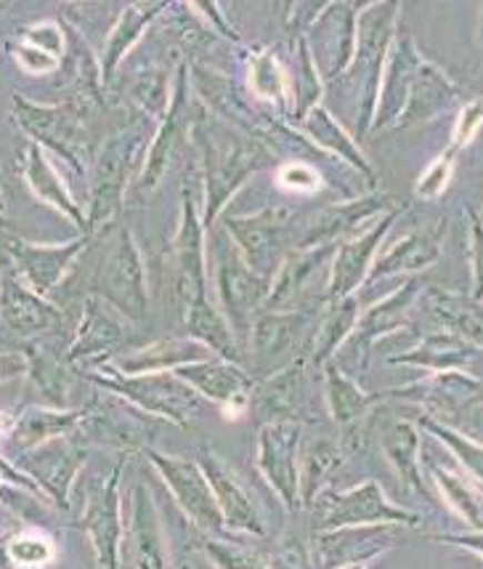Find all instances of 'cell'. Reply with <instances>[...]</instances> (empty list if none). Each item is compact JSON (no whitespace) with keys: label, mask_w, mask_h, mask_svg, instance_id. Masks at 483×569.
I'll list each match as a JSON object with an SVG mask.
<instances>
[{"label":"cell","mask_w":483,"mask_h":569,"mask_svg":"<svg viewBox=\"0 0 483 569\" xmlns=\"http://www.w3.org/2000/svg\"><path fill=\"white\" fill-rule=\"evenodd\" d=\"M423 290H420V282L410 277L404 280L401 288L393 290L391 296H385L383 301L372 303L364 315H359L356 325H353L351 336L345 338V343L335 351L332 362L338 365L345 376L359 378L370 370L372 349L380 338L393 333V330L404 328L410 322V311Z\"/></svg>","instance_id":"9"},{"label":"cell","mask_w":483,"mask_h":569,"mask_svg":"<svg viewBox=\"0 0 483 569\" xmlns=\"http://www.w3.org/2000/svg\"><path fill=\"white\" fill-rule=\"evenodd\" d=\"M200 551L215 569H271L266 557H261L253 548L231 543L223 535H205Z\"/></svg>","instance_id":"48"},{"label":"cell","mask_w":483,"mask_h":569,"mask_svg":"<svg viewBox=\"0 0 483 569\" xmlns=\"http://www.w3.org/2000/svg\"><path fill=\"white\" fill-rule=\"evenodd\" d=\"M481 131V101L473 99L467 101V104H462V112L457 118V126H454V137H452V144L449 149H465L471 141L479 137Z\"/></svg>","instance_id":"53"},{"label":"cell","mask_w":483,"mask_h":569,"mask_svg":"<svg viewBox=\"0 0 483 569\" xmlns=\"http://www.w3.org/2000/svg\"><path fill=\"white\" fill-rule=\"evenodd\" d=\"M460 101H462L460 86L452 83L439 67L427 62L423 57V62L417 64V72H414L412 78L410 97H406L404 110H401L393 128L423 126L427 120L439 118V114H444L452 110V107H457Z\"/></svg>","instance_id":"30"},{"label":"cell","mask_w":483,"mask_h":569,"mask_svg":"<svg viewBox=\"0 0 483 569\" xmlns=\"http://www.w3.org/2000/svg\"><path fill=\"white\" fill-rule=\"evenodd\" d=\"M64 320V311L53 307L49 298L38 296L13 267H0V325L11 336L38 338L49 336Z\"/></svg>","instance_id":"19"},{"label":"cell","mask_w":483,"mask_h":569,"mask_svg":"<svg viewBox=\"0 0 483 569\" xmlns=\"http://www.w3.org/2000/svg\"><path fill=\"white\" fill-rule=\"evenodd\" d=\"M427 471H431L435 490L444 498V503L452 508L457 517H462L471 525V530L481 532V490L479 482L473 479H465L462 473H454L444 469V466L433 463V460H425Z\"/></svg>","instance_id":"45"},{"label":"cell","mask_w":483,"mask_h":569,"mask_svg":"<svg viewBox=\"0 0 483 569\" xmlns=\"http://www.w3.org/2000/svg\"><path fill=\"white\" fill-rule=\"evenodd\" d=\"M303 442V423L298 421H276L263 423L258 431V471L266 479L288 511L301 508L298 496V452Z\"/></svg>","instance_id":"16"},{"label":"cell","mask_w":483,"mask_h":569,"mask_svg":"<svg viewBox=\"0 0 483 569\" xmlns=\"http://www.w3.org/2000/svg\"><path fill=\"white\" fill-rule=\"evenodd\" d=\"M85 378L101 386V389L122 397L128 405L147 412V416L181 426V429L194 426L200 421L202 410H205V399L170 370L125 376L112 362H104L97 370H88Z\"/></svg>","instance_id":"3"},{"label":"cell","mask_w":483,"mask_h":569,"mask_svg":"<svg viewBox=\"0 0 483 569\" xmlns=\"http://www.w3.org/2000/svg\"><path fill=\"white\" fill-rule=\"evenodd\" d=\"M147 158V128L133 123L112 133L91 162V206L85 221L88 234L107 229L120 213L135 168L144 166Z\"/></svg>","instance_id":"5"},{"label":"cell","mask_w":483,"mask_h":569,"mask_svg":"<svg viewBox=\"0 0 483 569\" xmlns=\"http://www.w3.org/2000/svg\"><path fill=\"white\" fill-rule=\"evenodd\" d=\"M85 460L88 445L78 442L70 433V437L51 439V442L19 452L13 466H19V471L27 473L61 513H70L74 479H78Z\"/></svg>","instance_id":"14"},{"label":"cell","mask_w":483,"mask_h":569,"mask_svg":"<svg viewBox=\"0 0 483 569\" xmlns=\"http://www.w3.org/2000/svg\"><path fill=\"white\" fill-rule=\"evenodd\" d=\"M309 359L301 355L292 359L290 365H284L282 370L261 378V383H253L248 410H253L258 423H303L301 418L305 410V391H309Z\"/></svg>","instance_id":"21"},{"label":"cell","mask_w":483,"mask_h":569,"mask_svg":"<svg viewBox=\"0 0 483 569\" xmlns=\"http://www.w3.org/2000/svg\"><path fill=\"white\" fill-rule=\"evenodd\" d=\"M200 298H210L205 227H202L200 206L192 198V189H187L179 232L173 240V301L179 303V311H183Z\"/></svg>","instance_id":"15"},{"label":"cell","mask_w":483,"mask_h":569,"mask_svg":"<svg viewBox=\"0 0 483 569\" xmlns=\"http://www.w3.org/2000/svg\"><path fill=\"white\" fill-rule=\"evenodd\" d=\"M85 421V410L74 408H49V405H30L22 416L13 418L9 431L17 452H27L32 447L51 442V439L70 437Z\"/></svg>","instance_id":"35"},{"label":"cell","mask_w":483,"mask_h":569,"mask_svg":"<svg viewBox=\"0 0 483 569\" xmlns=\"http://www.w3.org/2000/svg\"><path fill=\"white\" fill-rule=\"evenodd\" d=\"M192 137L197 139L205 166V206H202V227L205 232L221 219L229 200L237 189L261 171L269 160V149L248 133H237L221 120H208V114H197L192 123Z\"/></svg>","instance_id":"1"},{"label":"cell","mask_w":483,"mask_h":569,"mask_svg":"<svg viewBox=\"0 0 483 569\" xmlns=\"http://www.w3.org/2000/svg\"><path fill=\"white\" fill-rule=\"evenodd\" d=\"M197 466L205 473L210 490H213L215 506L218 511H221L227 530L253 535V538H266V521H263L261 511H258L253 500L244 492L237 473L229 469L227 460L213 450H202L200 456H197Z\"/></svg>","instance_id":"23"},{"label":"cell","mask_w":483,"mask_h":569,"mask_svg":"<svg viewBox=\"0 0 483 569\" xmlns=\"http://www.w3.org/2000/svg\"><path fill=\"white\" fill-rule=\"evenodd\" d=\"M338 569H370V565H364V561H356V565H345V567H338Z\"/></svg>","instance_id":"60"},{"label":"cell","mask_w":483,"mask_h":569,"mask_svg":"<svg viewBox=\"0 0 483 569\" xmlns=\"http://www.w3.org/2000/svg\"><path fill=\"white\" fill-rule=\"evenodd\" d=\"M205 234V250L210 253V267H213L221 315L227 317L231 333L237 336V341H240V347L244 351L250 325H253L258 315H261L263 307H266L271 280L269 277L255 274L253 269L244 263L240 250L234 248L231 237L223 232L218 223H213Z\"/></svg>","instance_id":"4"},{"label":"cell","mask_w":483,"mask_h":569,"mask_svg":"<svg viewBox=\"0 0 483 569\" xmlns=\"http://www.w3.org/2000/svg\"><path fill=\"white\" fill-rule=\"evenodd\" d=\"M319 311L322 309H263L255 317L253 325H250L244 355L253 357V365L261 372V378L282 370L292 359L305 355Z\"/></svg>","instance_id":"10"},{"label":"cell","mask_w":483,"mask_h":569,"mask_svg":"<svg viewBox=\"0 0 483 569\" xmlns=\"http://www.w3.org/2000/svg\"><path fill=\"white\" fill-rule=\"evenodd\" d=\"M276 184L290 192H316L322 187V176L305 162H288L276 171Z\"/></svg>","instance_id":"52"},{"label":"cell","mask_w":483,"mask_h":569,"mask_svg":"<svg viewBox=\"0 0 483 569\" xmlns=\"http://www.w3.org/2000/svg\"><path fill=\"white\" fill-rule=\"evenodd\" d=\"M11 426H13V416H9V412L0 410V439H3L6 433L11 431Z\"/></svg>","instance_id":"59"},{"label":"cell","mask_w":483,"mask_h":569,"mask_svg":"<svg viewBox=\"0 0 483 569\" xmlns=\"http://www.w3.org/2000/svg\"><path fill=\"white\" fill-rule=\"evenodd\" d=\"M0 267H3V263H0Z\"/></svg>","instance_id":"62"},{"label":"cell","mask_w":483,"mask_h":569,"mask_svg":"<svg viewBox=\"0 0 483 569\" xmlns=\"http://www.w3.org/2000/svg\"><path fill=\"white\" fill-rule=\"evenodd\" d=\"M410 421L417 426V429L439 437L441 442H444L449 450L454 452V458L465 466L467 477H471L473 482L481 485V442L479 439L467 437L465 431L452 429V426H444L441 421H435V418L427 416V412H414Z\"/></svg>","instance_id":"47"},{"label":"cell","mask_w":483,"mask_h":569,"mask_svg":"<svg viewBox=\"0 0 483 569\" xmlns=\"http://www.w3.org/2000/svg\"><path fill=\"white\" fill-rule=\"evenodd\" d=\"M298 123L303 126L305 137H309L311 144H316V147H322V149H330V152H335L338 158H343L345 162H351V166L356 168V171L362 173L372 187H375V173H372L370 160L364 158V152H362V149H359L356 139H351L349 133L343 131V126H340L338 120L332 118L326 107L316 104L314 110L305 112L303 118L298 120Z\"/></svg>","instance_id":"42"},{"label":"cell","mask_w":483,"mask_h":569,"mask_svg":"<svg viewBox=\"0 0 483 569\" xmlns=\"http://www.w3.org/2000/svg\"><path fill=\"white\" fill-rule=\"evenodd\" d=\"M481 355L479 343L465 341V338L452 336V333H431L425 336L417 347L410 351H401V355L391 357V365H406V368H423L433 372L444 370H457L465 368L467 362H473Z\"/></svg>","instance_id":"40"},{"label":"cell","mask_w":483,"mask_h":569,"mask_svg":"<svg viewBox=\"0 0 483 569\" xmlns=\"http://www.w3.org/2000/svg\"><path fill=\"white\" fill-rule=\"evenodd\" d=\"M144 456L152 463V469L160 473L165 482L168 492L173 496L175 506L202 535H227L221 511H218L213 490H210L205 473H202L197 460H187L179 456H168V452L144 447Z\"/></svg>","instance_id":"13"},{"label":"cell","mask_w":483,"mask_h":569,"mask_svg":"<svg viewBox=\"0 0 483 569\" xmlns=\"http://www.w3.org/2000/svg\"><path fill=\"white\" fill-rule=\"evenodd\" d=\"M396 530L401 527H343V530L316 532L311 543V561L314 569H338L345 565L364 561L370 565L380 553L391 551L396 543Z\"/></svg>","instance_id":"24"},{"label":"cell","mask_w":483,"mask_h":569,"mask_svg":"<svg viewBox=\"0 0 483 569\" xmlns=\"http://www.w3.org/2000/svg\"><path fill=\"white\" fill-rule=\"evenodd\" d=\"M240 250V256L255 274L274 280L284 261L288 248V208H266L255 216H229L223 213L215 221Z\"/></svg>","instance_id":"12"},{"label":"cell","mask_w":483,"mask_h":569,"mask_svg":"<svg viewBox=\"0 0 483 569\" xmlns=\"http://www.w3.org/2000/svg\"><path fill=\"white\" fill-rule=\"evenodd\" d=\"M441 240H444V221H435L431 227L401 237L399 242H393V246L372 263L370 274H366L364 280V288H370V284L393 274L414 277L425 272L427 267H433V263L439 261Z\"/></svg>","instance_id":"29"},{"label":"cell","mask_w":483,"mask_h":569,"mask_svg":"<svg viewBox=\"0 0 483 569\" xmlns=\"http://www.w3.org/2000/svg\"><path fill=\"white\" fill-rule=\"evenodd\" d=\"M122 463H114L97 485L88 487L83 511H80L78 525L91 540L97 565L101 569H120L122 543H125V527H122V506H120V479Z\"/></svg>","instance_id":"11"},{"label":"cell","mask_w":483,"mask_h":569,"mask_svg":"<svg viewBox=\"0 0 483 569\" xmlns=\"http://www.w3.org/2000/svg\"><path fill=\"white\" fill-rule=\"evenodd\" d=\"M22 176L24 184L32 192V198H38L46 206H51L53 211L64 213L80 232L88 234V221L83 208L78 206V200L72 198V192L67 189L64 179L57 173L53 162L49 160V154L43 152L38 144H27L24 149V160H22Z\"/></svg>","instance_id":"32"},{"label":"cell","mask_w":483,"mask_h":569,"mask_svg":"<svg viewBox=\"0 0 483 569\" xmlns=\"http://www.w3.org/2000/svg\"><path fill=\"white\" fill-rule=\"evenodd\" d=\"M452 160H454V149H446L441 158H435L431 166L425 168V173L417 179V194H420V198L435 200V198H441V194L446 192L449 181H452V173H454Z\"/></svg>","instance_id":"51"},{"label":"cell","mask_w":483,"mask_h":569,"mask_svg":"<svg viewBox=\"0 0 483 569\" xmlns=\"http://www.w3.org/2000/svg\"><path fill=\"white\" fill-rule=\"evenodd\" d=\"M420 62H423V53H420L417 46L412 43V38L393 40L383 67V78H380V110L375 112V118H372V128H375V131L385 126H393L399 120V114L406 104V97H410L412 78L414 72H417Z\"/></svg>","instance_id":"31"},{"label":"cell","mask_w":483,"mask_h":569,"mask_svg":"<svg viewBox=\"0 0 483 569\" xmlns=\"http://www.w3.org/2000/svg\"><path fill=\"white\" fill-rule=\"evenodd\" d=\"M399 3H366L359 6L356 11V53L349 72L359 70L364 74L362 83V118H359V133H370L372 118L378 112V93L380 78H383V67L391 51L393 40H396L399 24Z\"/></svg>","instance_id":"7"},{"label":"cell","mask_w":483,"mask_h":569,"mask_svg":"<svg viewBox=\"0 0 483 569\" xmlns=\"http://www.w3.org/2000/svg\"><path fill=\"white\" fill-rule=\"evenodd\" d=\"M401 208V200H393L385 192H370L364 198L340 202V206H326L322 213L311 221L301 240L295 242V250H311L322 246H338L343 237H353L362 232L366 223L378 221L388 211Z\"/></svg>","instance_id":"22"},{"label":"cell","mask_w":483,"mask_h":569,"mask_svg":"<svg viewBox=\"0 0 483 569\" xmlns=\"http://www.w3.org/2000/svg\"><path fill=\"white\" fill-rule=\"evenodd\" d=\"M271 569H314L311 561V548L301 540H284L279 543L274 557H266Z\"/></svg>","instance_id":"54"},{"label":"cell","mask_w":483,"mask_h":569,"mask_svg":"<svg viewBox=\"0 0 483 569\" xmlns=\"http://www.w3.org/2000/svg\"><path fill=\"white\" fill-rule=\"evenodd\" d=\"M248 83L250 91L261 101H269V104H288L290 101L288 72H284L276 53H271L269 49H258L250 53Z\"/></svg>","instance_id":"46"},{"label":"cell","mask_w":483,"mask_h":569,"mask_svg":"<svg viewBox=\"0 0 483 569\" xmlns=\"http://www.w3.org/2000/svg\"><path fill=\"white\" fill-rule=\"evenodd\" d=\"M356 11L353 3H322L314 22L309 24L311 59L319 78L338 80L349 72L356 53Z\"/></svg>","instance_id":"17"},{"label":"cell","mask_w":483,"mask_h":569,"mask_svg":"<svg viewBox=\"0 0 483 569\" xmlns=\"http://www.w3.org/2000/svg\"><path fill=\"white\" fill-rule=\"evenodd\" d=\"M131 93H133V99L139 101L141 110H147V114H152V118H162L168 110V101H170L168 74L158 70V67L139 70L131 83Z\"/></svg>","instance_id":"49"},{"label":"cell","mask_w":483,"mask_h":569,"mask_svg":"<svg viewBox=\"0 0 483 569\" xmlns=\"http://www.w3.org/2000/svg\"><path fill=\"white\" fill-rule=\"evenodd\" d=\"M316 532L343 530V527H417V513L391 503L378 479L351 487V490H322L314 503Z\"/></svg>","instance_id":"8"},{"label":"cell","mask_w":483,"mask_h":569,"mask_svg":"<svg viewBox=\"0 0 483 569\" xmlns=\"http://www.w3.org/2000/svg\"><path fill=\"white\" fill-rule=\"evenodd\" d=\"M168 9L170 6L165 3H131L122 9L118 22L109 30L104 53H101V83H112L122 59L131 53L133 46L144 36L147 27L158 19V13H165Z\"/></svg>","instance_id":"38"},{"label":"cell","mask_w":483,"mask_h":569,"mask_svg":"<svg viewBox=\"0 0 483 569\" xmlns=\"http://www.w3.org/2000/svg\"><path fill=\"white\" fill-rule=\"evenodd\" d=\"M439 543H454V546H471V551L481 559V532H473L471 538H454V535H435Z\"/></svg>","instance_id":"57"},{"label":"cell","mask_w":483,"mask_h":569,"mask_svg":"<svg viewBox=\"0 0 483 569\" xmlns=\"http://www.w3.org/2000/svg\"><path fill=\"white\" fill-rule=\"evenodd\" d=\"M57 546L46 532L19 530L0 535V569H49Z\"/></svg>","instance_id":"44"},{"label":"cell","mask_w":483,"mask_h":569,"mask_svg":"<svg viewBox=\"0 0 483 569\" xmlns=\"http://www.w3.org/2000/svg\"><path fill=\"white\" fill-rule=\"evenodd\" d=\"M0 229H3V232H13V227H11L9 216H6V198H3V184H0Z\"/></svg>","instance_id":"58"},{"label":"cell","mask_w":483,"mask_h":569,"mask_svg":"<svg viewBox=\"0 0 483 569\" xmlns=\"http://www.w3.org/2000/svg\"><path fill=\"white\" fill-rule=\"evenodd\" d=\"M380 450L399 473L401 485L412 496L427 498V487L420 471V450H423V433L410 418H396L380 426Z\"/></svg>","instance_id":"34"},{"label":"cell","mask_w":483,"mask_h":569,"mask_svg":"<svg viewBox=\"0 0 483 569\" xmlns=\"http://www.w3.org/2000/svg\"><path fill=\"white\" fill-rule=\"evenodd\" d=\"M22 376H27L24 351H0V383L17 381Z\"/></svg>","instance_id":"56"},{"label":"cell","mask_w":483,"mask_h":569,"mask_svg":"<svg viewBox=\"0 0 483 569\" xmlns=\"http://www.w3.org/2000/svg\"><path fill=\"white\" fill-rule=\"evenodd\" d=\"M213 357L210 351L197 343L194 338L189 336H170L160 338V341L149 343V347L133 351V355H125L114 368L125 376H141V372H165L175 370L181 365L202 362V359Z\"/></svg>","instance_id":"39"},{"label":"cell","mask_w":483,"mask_h":569,"mask_svg":"<svg viewBox=\"0 0 483 569\" xmlns=\"http://www.w3.org/2000/svg\"><path fill=\"white\" fill-rule=\"evenodd\" d=\"M359 315H362V307H359L356 296L324 303L314 322V330H311L309 349H305V359H309V365H314V368H324V365L335 357V351L343 347L345 338L351 336Z\"/></svg>","instance_id":"36"},{"label":"cell","mask_w":483,"mask_h":569,"mask_svg":"<svg viewBox=\"0 0 483 569\" xmlns=\"http://www.w3.org/2000/svg\"><path fill=\"white\" fill-rule=\"evenodd\" d=\"M88 104L80 99H67L61 104H40L13 93L11 118L32 144L57 152L80 179H85L93 162L91 133L85 126Z\"/></svg>","instance_id":"2"},{"label":"cell","mask_w":483,"mask_h":569,"mask_svg":"<svg viewBox=\"0 0 483 569\" xmlns=\"http://www.w3.org/2000/svg\"><path fill=\"white\" fill-rule=\"evenodd\" d=\"M133 569H170L168 535L160 508L147 485L133 487L131 530H128Z\"/></svg>","instance_id":"28"},{"label":"cell","mask_w":483,"mask_h":569,"mask_svg":"<svg viewBox=\"0 0 483 569\" xmlns=\"http://www.w3.org/2000/svg\"><path fill=\"white\" fill-rule=\"evenodd\" d=\"M414 307L423 309L439 325L441 333L460 336L481 347V309L479 301H473L471 296L465 298L460 293H449V290L431 288L420 293Z\"/></svg>","instance_id":"37"},{"label":"cell","mask_w":483,"mask_h":569,"mask_svg":"<svg viewBox=\"0 0 483 569\" xmlns=\"http://www.w3.org/2000/svg\"><path fill=\"white\" fill-rule=\"evenodd\" d=\"M192 104H189V80H187V64L179 67L175 72V86H173V97L168 101V110L162 114V123L154 133V139L149 141L147 158H144V168H141L139 181H135V189L139 194H149L158 189V184L165 176L170 158L175 152V141L183 137L187 126L194 123L192 114Z\"/></svg>","instance_id":"25"},{"label":"cell","mask_w":483,"mask_h":569,"mask_svg":"<svg viewBox=\"0 0 483 569\" xmlns=\"http://www.w3.org/2000/svg\"><path fill=\"white\" fill-rule=\"evenodd\" d=\"M343 456V445L335 442V439L316 437L309 445L301 442V452H298V496H301V508H311Z\"/></svg>","instance_id":"43"},{"label":"cell","mask_w":483,"mask_h":569,"mask_svg":"<svg viewBox=\"0 0 483 569\" xmlns=\"http://www.w3.org/2000/svg\"><path fill=\"white\" fill-rule=\"evenodd\" d=\"M9 53L13 57V62H17L22 70L32 72V74H49V72H57L59 64L57 59L46 57V53H40L36 49H30V46L19 43V40H11L9 43Z\"/></svg>","instance_id":"55"},{"label":"cell","mask_w":483,"mask_h":569,"mask_svg":"<svg viewBox=\"0 0 483 569\" xmlns=\"http://www.w3.org/2000/svg\"><path fill=\"white\" fill-rule=\"evenodd\" d=\"M13 40H19V43L30 46V49H36L40 53H46V57L57 59V62L64 59V51H67L64 32H61V27L57 22H51V19L22 27V30H19V36Z\"/></svg>","instance_id":"50"},{"label":"cell","mask_w":483,"mask_h":569,"mask_svg":"<svg viewBox=\"0 0 483 569\" xmlns=\"http://www.w3.org/2000/svg\"><path fill=\"white\" fill-rule=\"evenodd\" d=\"M322 370H324L326 408H330L332 421L343 426V429H356V426H362L364 418L370 416V412L375 410L383 399H388V397L399 399V389L366 395L362 386H359L356 378L345 376V372L340 370L332 359L324 365Z\"/></svg>","instance_id":"33"},{"label":"cell","mask_w":483,"mask_h":569,"mask_svg":"<svg viewBox=\"0 0 483 569\" xmlns=\"http://www.w3.org/2000/svg\"><path fill=\"white\" fill-rule=\"evenodd\" d=\"M93 234H80L61 246H38L27 240H9L6 256L11 259L13 272L22 277L24 284H30L38 296H49L57 284L64 280L72 263L80 259V253L91 246Z\"/></svg>","instance_id":"20"},{"label":"cell","mask_w":483,"mask_h":569,"mask_svg":"<svg viewBox=\"0 0 483 569\" xmlns=\"http://www.w3.org/2000/svg\"><path fill=\"white\" fill-rule=\"evenodd\" d=\"M396 211H388L380 216L378 221H372L362 234H353L349 240L338 242L335 259H332L330 274L324 282V303L340 301V298H349L362 288L366 274H370L372 263L378 259L380 242L385 240L388 229L393 227V221L399 219Z\"/></svg>","instance_id":"18"},{"label":"cell","mask_w":483,"mask_h":569,"mask_svg":"<svg viewBox=\"0 0 483 569\" xmlns=\"http://www.w3.org/2000/svg\"><path fill=\"white\" fill-rule=\"evenodd\" d=\"M6 11V3H0V13H3Z\"/></svg>","instance_id":"61"},{"label":"cell","mask_w":483,"mask_h":569,"mask_svg":"<svg viewBox=\"0 0 483 569\" xmlns=\"http://www.w3.org/2000/svg\"><path fill=\"white\" fill-rule=\"evenodd\" d=\"M179 376L183 383L192 386L205 402L215 405V408H229L234 402H244L250 399V389H253V376L244 370L242 365L227 362V359L208 357L202 362L181 365V368L170 370Z\"/></svg>","instance_id":"27"},{"label":"cell","mask_w":483,"mask_h":569,"mask_svg":"<svg viewBox=\"0 0 483 569\" xmlns=\"http://www.w3.org/2000/svg\"><path fill=\"white\" fill-rule=\"evenodd\" d=\"M91 296H97L125 320H147L149 293L144 256L128 229H118L109 237L104 256L91 277Z\"/></svg>","instance_id":"6"},{"label":"cell","mask_w":483,"mask_h":569,"mask_svg":"<svg viewBox=\"0 0 483 569\" xmlns=\"http://www.w3.org/2000/svg\"><path fill=\"white\" fill-rule=\"evenodd\" d=\"M125 336V322L120 320L118 311L109 309L104 301L88 293L83 301V311H80L78 330H74V338L64 359L72 368L85 362H97L99 368V365H104L122 347Z\"/></svg>","instance_id":"26"},{"label":"cell","mask_w":483,"mask_h":569,"mask_svg":"<svg viewBox=\"0 0 483 569\" xmlns=\"http://www.w3.org/2000/svg\"><path fill=\"white\" fill-rule=\"evenodd\" d=\"M24 357L27 376H32V381H36L38 395L43 397L51 408H67L80 372L74 370L67 359H59L57 351L38 347V343L27 347Z\"/></svg>","instance_id":"41"}]
</instances>
